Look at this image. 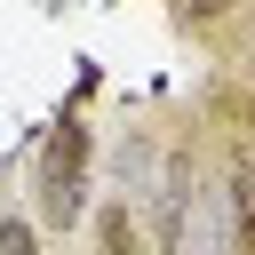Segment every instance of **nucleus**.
<instances>
[{
    "instance_id": "f257e3e1",
    "label": "nucleus",
    "mask_w": 255,
    "mask_h": 255,
    "mask_svg": "<svg viewBox=\"0 0 255 255\" xmlns=\"http://www.w3.org/2000/svg\"><path fill=\"white\" fill-rule=\"evenodd\" d=\"M88 128L80 120H64L56 135H48V151H40V175H32V223H48V231H72L80 215H88Z\"/></svg>"
},
{
    "instance_id": "f03ea898",
    "label": "nucleus",
    "mask_w": 255,
    "mask_h": 255,
    "mask_svg": "<svg viewBox=\"0 0 255 255\" xmlns=\"http://www.w3.org/2000/svg\"><path fill=\"white\" fill-rule=\"evenodd\" d=\"M96 255H143V231H135V215H128V199H112V207H96Z\"/></svg>"
},
{
    "instance_id": "7ed1b4c3",
    "label": "nucleus",
    "mask_w": 255,
    "mask_h": 255,
    "mask_svg": "<svg viewBox=\"0 0 255 255\" xmlns=\"http://www.w3.org/2000/svg\"><path fill=\"white\" fill-rule=\"evenodd\" d=\"M223 207H231V239H239V247H255V167H247V159L231 167V183H223Z\"/></svg>"
},
{
    "instance_id": "20e7f679",
    "label": "nucleus",
    "mask_w": 255,
    "mask_h": 255,
    "mask_svg": "<svg viewBox=\"0 0 255 255\" xmlns=\"http://www.w3.org/2000/svg\"><path fill=\"white\" fill-rule=\"evenodd\" d=\"M40 239H32V223L24 215H0V255H32Z\"/></svg>"
},
{
    "instance_id": "39448f33",
    "label": "nucleus",
    "mask_w": 255,
    "mask_h": 255,
    "mask_svg": "<svg viewBox=\"0 0 255 255\" xmlns=\"http://www.w3.org/2000/svg\"><path fill=\"white\" fill-rule=\"evenodd\" d=\"M223 8H231V0H183V24H215Z\"/></svg>"
}]
</instances>
